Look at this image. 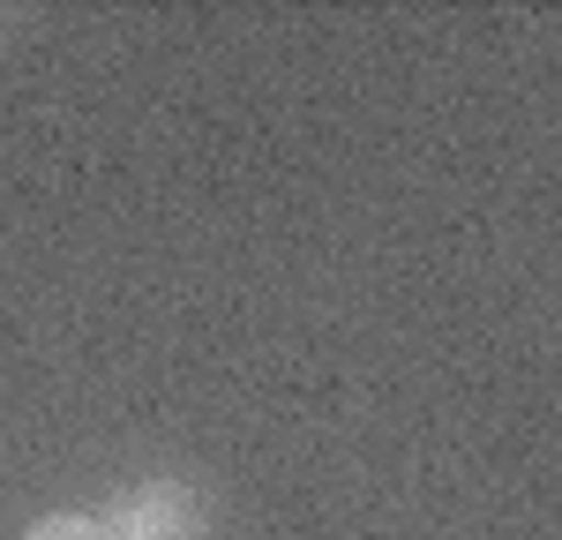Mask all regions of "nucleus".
Listing matches in <instances>:
<instances>
[{
    "label": "nucleus",
    "mask_w": 562,
    "mask_h": 540,
    "mask_svg": "<svg viewBox=\"0 0 562 540\" xmlns=\"http://www.w3.org/2000/svg\"><path fill=\"white\" fill-rule=\"evenodd\" d=\"M105 533L113 540H195L203 533V503L180 488V481H143L105 510Z\"/></svg>",
    "instance_id": "obj_1"
},
{
    "label": "nucleus",
    "mask_w": 562,
    "mask_h": 540,
    "mask_svg": "<svg viewBox=\"0 0 562 540\" xmlns=\"http://www.w3.org/2000/svg\"><path fill=\"white\" fill-rule=\"evenodd\" d=\"M23 540H105V526H90V518H38Z\"/></svg>",
    "instance_id": "obj_2"
}]
</instances>
